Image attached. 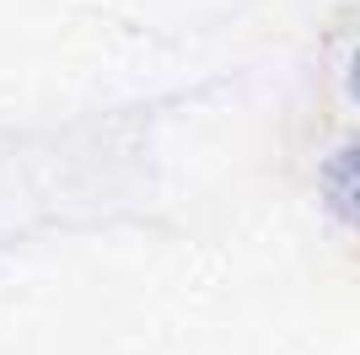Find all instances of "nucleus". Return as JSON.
<instances>
[{"instance_id":"nucleus-1","label":"nucleus","mask_w":360,"mask_h":355,"mask_svg":"<svg viewBox=\"0 0 360 355\" xmlns=\"http://www.w3.org/2000/svg\"><path fill=\"white\" fill-rule=\"evenodd\" d=\"M323 189H328V205L345 216V221H360V140L345 146L339 156H328L323 167Z\"/></svg>"},{"instance_id":"nucleus-2","label":"nucleus","mask_w":360,"mask_h":355,"mask_svg":"<svg viewBox=\"0 0 360 355\" xmlns=\"http://www.w3.org/2000/svg\"><path fill=\"white\" fill-rule=\"evenodd\" d=\"M355 92H360V54H355Z\"/></svg>"}]
</instances>
